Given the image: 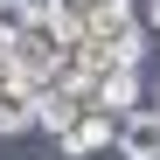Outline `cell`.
Returning a JSON list of instances; mask_svg holds the SVG:
<instances>
[{
  "label": "cell",
  "mask_w": 160,
  "mask_h": 160,
  "mask_svg": "<svg viewBox=\"0 0 160 160\" xmlns=\"http://www.w3.org/2000/svg\"><path fill=\"white\" fill-rule=\"evenodd\" d=\"M146 35H153V28H146L132 7H125V14H98L91 28H84V42L104 49V56H118V63H139V56H146Z\"/></svg>",
  "instance_id": "1"
},
{
  "label": "cell",
  "mask_w": 160,
  "mask_h": 160,
  "mask_svg": "<svg viewBox=\"0 0 160 160\" xmlns=\"http://www.w3.org/2000/svg\"><path fill=\"white\" fill-rule=\"evenodd\" d=\"M56 146L70 160H84V153H104V146H118V112H104V104H84L63 132H56Z\"/></svg>",
  "instance_id": "2"
},
{
  "label": "cell",
  "mask_w": 160,
  "mask_h": 160,
  "mask_svg": "<svg viewBox=\"0 0 160 160\" xmlns=\"http://www.w3.org/2000/svg\"><path fill=\"white\" fill-rule=\"evenodd\" d=\"M118 153L125 160H160V112L153 104H139V112L118 118Z\"/></svg>",
  "instance_id": "3"
},
{
  "label": "cell",
  "mask_w": 160,
  "mask_h": 160,
  "mask_svg": "<svg viewBox=\"0 0 160 160\" xmlns=\"http://www.w3.org/2000/svg\"><path fill=\"white\" fill-rule=\"evenodd\" d=\"M35 91L42 84H21V77L0 84V132H28L35 125Z\"/></svg>",
  "instance_id": "4"
},
{
  "label": "cell",
  "mask_w": 160,
  "mask_h": 160,
  "mask_svg": "<svg viewBox=\"0 0 160 160\" xmlns=\"http://www.w3.org/2000/svg\"><path fill=\"white\" fill-rule=\"evenodd\" d=\"M35 14H42V0H0V35H21V28H35Z\"/></svg>",
  "instance_id": "5"
},
{
  "label": "cell",
  "mask_w": 160,
  "mask_h": 160,
  "mask_svg": "<svg viewBox=\"0 0 160 160\" xmlns=\"http://www.w3.org/2000/svg\"><path fill=\"white\" fill-rule=\"evenodd\" d=\"M91 7H98V14H125L132 0H91Z\"/></svg>",
  "instance_id": "6"
},
{
  "label": "cell",
  "mask_w": 160,
  "mask_h": 160,
  "mask_svg": "<svg viewBox=\"0 0 160 160\" xmlns=\"http://www.w3.org/2000/svg\"><path fill=\"white\" fill-rule=\"evenodd\" d=\"M146 28H153V35H160V0H146Z\"/></svg>",
  "instance_id": "7"
},
{
  "label": "cell",
  "mask_w": 160,
  "mask_h": 160,
  "mask_svg": "<svg viewBox=\"0 0 160 160\" xmlns=\"http://www.w3.org/2000/svg\"><path fill=\"white\" fill-rule=\"evenodd\" d=\"M153 112H160V84H153Z\"/></svg>",
  "instance_id": "8"
}]
</instances>
